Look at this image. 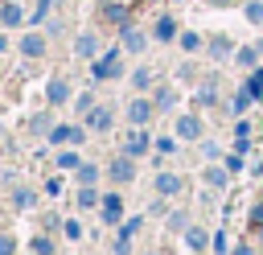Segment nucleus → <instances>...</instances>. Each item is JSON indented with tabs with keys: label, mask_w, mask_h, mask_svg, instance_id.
<instances>
[{
	"label": "nucleus",
	"mask_w": 263,
	"mask_h": 255,
	"mask_svg": "<svg viewBox=\"0 0 263 255\" xmlns=\"http://www.w3.org/2000/svg\"><path fill=\"white\" fill-rule=\"evenodd\" d=\"M103 214L115 218V214H119V197H107V202H103Z\"/></svg>",
	"instance_id": "9"
},
{
	"label": "nucleus",
	"mask_w": 263,
	"mask_h": 255,
	"mask_svg": "<svg viewBox=\"0 0 263 255\" xmlns=\"http://www.w3.org/2000/svg\"><path fill=\"white\" fill-rule=\"evenodd\" d=\"M156 189H160V193H177V189H181V181H177V177H168V173H160V177H156Z\"/></svg>",
	"instance_id": "1"
},
{
	"label": "nucleus",
	"mask_w": 263,
	"mask_h": 255,
	"mask_svg": "<svg viewBox=\"0 0 263 255\" xmlns=\"http://www.w3.org/2000/svg\"><path fill=\"white\" fill-rule=\"evenodd\" d=\"M238 255H251V251H238Z\"/></svg>",
	"instance_id": "13"
},
{
	"label": "nucleus",
	"mask_w": 263,
	"mask_h": 255,
	"mask_svg": "<svg viewBox=\"0 0 263 255\" xmlns=\"http://www.w3.org/2000/svg\"><path fill=\"white\" fill-rule=\"evenodd\" d=\"M111 173H115V181H127V177H132V165H127V160H115Z\"/></svg>",
	"instance_id": "6"
},
{
	"label": "nucleus",
	"mask_w": 263,
	"mask_h": 255,
	"mask_svg": "<svg viewBox=\"0 0 263 255\" xmlns=\"http://www.w3.org/2000/svg\"><path fill=\"white\" fill-rule=\"evenodd\" d=\"M181 136H197V123L193 119H181Z\"/></svg>",
	"instance_id": "11"
},
{
	"label": "nucleus",
	"mask_w": 263,
	"mask_h": 255,
	"mask_svg": "<svg viewBox=\"0 0 263 255\" xmlns=\"http://www.w3.org/2000/svg\"><path fill=\"white\" fill-rule=\"evenodd\" d=\"M0 255H12V239H8V234L0 239Z\"/></svg>",
	"instance_id": "12"
},
{
	"label": "nucleus",
	"mask_w": 263,
	"mask_h": 255,
	"mask_svg": "<svg viewBox=\"0 0 263 255\" xmlns=\"http://www.w3.org/2000/svg\"><path fill=\"white\" fill-rule=\"evenodd\" d=\"M78 53H95V37H82L78 41Z\"/></svg>",
	"instance_id": "10"
},
{
	"label": "nucleus",
	"mask_w": 263,
	"mask_h": 255,
	"mask_svg": "<svg viewBox=\"0 0 263 255\" xmlns=\"http://www.w3.org/2000/svg\"><path fill=\"white\" fill-rule=\"evenodd\" d=\"M173 33H177V25H173V21H168V16H164V21H160V25H156V37H164V41H168V37H173Z\"/></svg>",
	"instance_id": "5"
},
{
	"label": "nucleus",
	"mask_w": 263,
	"mask_h": 255,
	"mask_svg": "<svg viewBox=\"0 0 263 255\" xmlns=\"http://www.w3.org/2000/svg\"><path fill=\"white\" fill-rule=\"evenodd\" d=\"M107 123H111V115H107V111H103V107H99V111H95V115H90V128H107Z\"/></svg>",
	"instance_id": "8"
},
{
	"label": "nucleus",
	"mask_w": 263,
	"mask_h": 255,
	"mask_svg": "<svg viewBox=\"0 0 263 255\" xmlns=\"http://www.w3.org/2000/svg\"><path fill=\"white\" fill-rule=\"evenodd\" d=\"M132 119L144 123V119H148V103H132Z\"/></svg>",
	"instance_id": "7"
},
{
	"label": "nucleus",
	"mask_w": 263,
	"mask_h": 255,
	"mask_svg": "<svg viewBox=\"0 0 263 255\" xmlns=\"http://www.w3.org/2000/svg\"><path fill=\"white\" fill-rule=\"evenodd\" d=\"M115 70H119V62H115V53H111V58H103V66H95V74H99V78H111Z\"/></svg>",
	"instance_id": "2"
},
{
	"label": "nucleus",
	"mask_w": 263,
	"mask_h": 255,
	"mask_svg": "<svg viewBox=\"0 0 263 255\" xmlns=\"http://www.w3.org/2000/svg\"><path fill=\"white\" fill-rule=\"evenodd\" d=\"M214 4H226V0H214Z\"/></svg>",
	"instance_id": "14"
},
{
	"label": "nucleus",
	"mask_w": 263,
	"mask_h": 255,
	"mask_svg": "<svg viewBox=\"0 0 263 255\" xmlns=\"http://www.w3.org/2000/svg\"><path fill=\"white\" fill-rule=\"evenodd\" d=\"M0 16H4V25H16V21H21V8H16V4H4Z\"/></svg>",
	"instance_id": "4"
},
{
	"label": "nucleus",
	"mask_w": 263,
	"mask_h": 255,
	"mask_svg": "<svg viewBox=\"0 0 263 255\" xmlns=\"http://www.w3.org/2000/svg\"><path fill=\"white\" fill-rule=\"evenodd\" d=\"M21 49H25L29 58H37V53L45 49V41H41V37H25V45H21Z\"/></svg>",
	"instance_id": "3"
}]
</instances>
